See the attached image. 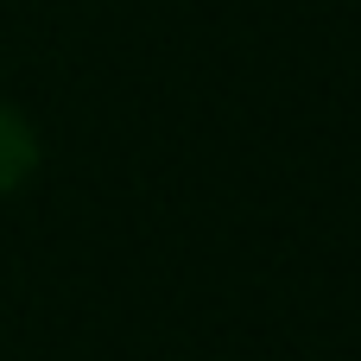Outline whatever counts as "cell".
Segmentation results:
<instances>
[{
    "label": "cell",
    "instance_id": "cell-1",
    "mask_svg": "<svg viewBox=\"0 0 361 361\" xmlns=\"http://www.w3.org/2000/svg\"><path fill=\"white\" fill-rule=\"evenodd\" d=\"M32 171H38V133H32V121L19 108L0 102V197L19 190Z\"/></svg>",
    "mask_w": 361,
    "mask_h": 361
}]
</instances>
